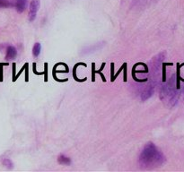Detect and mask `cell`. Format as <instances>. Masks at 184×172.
I'll list each match as a JSON object with an SVG mask.
<instances>
[{
	"mask_svg": "<svg viewBox=\"0 0 184 172\" xmlns=\"http://www.w3.org/2000/svg\"><path fill=\"white\" fill-rule=\"evenodd\" d=\"M13 80L15 79V64L14 63L13 64Z\"/></svg>",
	"mask_w": 184,
	"mask_h": 172,
	"instance_id": "2e32d148",
	"label": "cell"
},
{
	"mask_svg": "<svg viewBox=\"0 0 184 172\" xmlns=\"http://www.w3.org/2000/svg\"><path fill=\"white\" fill-rule=\"evenodd\" d=\"M164 161L165 157L153 143H148L146 144L138 159L139 165L145 169L160 167Z\"/></svg>",
	"mask_w": 184,
	"mask_h": 172,
	"instance_id": "6da1fadb",
	"label": "cell"
},
{
	"mask_svg": "<svg viewBox=\"0 0 184 172\" xmlns=\"http://www.w3.org/2000/svg\"><path fill=\"white\" fill-rule=\"evenodd\" d=\"M17 55V50L14 46H8L6 49V55L5 58L6 59H13L16 57Z\"/></svg>",
	"mask_w": 184,
	"mask_h": 172,
	"instance_id": "277c9868",
	"label": "cell"
},
{
	"mask_svg": "<svg viewBox=\"0 0 184 172\" xmlns=\"http://www.w3.org/2000/svg\"><path fill=\"white\" fill-rule=\"evenodd\" d=\"M99 44V43H98ZM98 44H95V45H94V46H91V47H89V48H87V49H89V52L88 53H91V52H94V51H96V50H98V49H100L101 47L98 45Z\"/></svg>",
	"mask_w": 184,
	"mask_h": 172,
	"instance_id": "30bf717a",
	"label": "cell"
},
{
	"mask_svg": "<svg viewBox=\"0 0 184 172\" xmlns=\"http://www.w3.org/2000/svg\"><path fill=\"white\" fill-rule=\"evenodd\" d=\"M41 43L36 42V43L34 44L33 48H32V55H33L35 57H39V55H40V53H41Z\"/></svg>",
	"mask_w": 184,
	"mask_h": 172,
	"instance_id": "52a82bcc",
	"label": "cell"
},
{
	"mask_svg": "<svg viewBox=\"0 0 184 172\" xmlns=\"http://www.w3.org/2000/svg\"><path fill=\"white\" fill-rule=\"evenodd\" d=\"M104 66H105V63H103V65H102V67H101V69L100 70H98V71H96V72H94V70L93 69V76H92V79H93V82H94V79H95V77H94V74H95V73H98V74H101V76H102V78H103V81L104 82H105L106 80H105V78H104V74H102V70L104 68Z\"/></svg>",
	"mask_w": 184,
	"mask_h": 172,
	"instance_id": "ba28073f",
	"label": "cell"
},
{
	"mask_svg": "<svg viewBox=\"0 0 184 172\" xmlns=\"http://www.w3.org/2000/svg\"><path fill=\"white\" fill-rule=\"evenodd\" d=\"M58 161L59 164H62V165H70L71 164V159L64 154H60L58 156Z\"/></svg>",
	"mask_w": 184,
	"mask_h": 172,
	"instance_id": "8992f818",
	"label": "cell"
},
{
	"mask_svg": "<svg viewBox=\"0 0 184 172\" xmlns=\"http://www.w3.org/2000/svg\"><path fill=\"white\" fill-rule=\"evenodd\" d=\"M27 0H16V10L18 13H23L26 8Z\"/></svg>",
	"mask_w": 184,
	"mask_h": 172,
	"instance_id": "5b68a950",
	"label": "cell"
},
{
	"mask_svg": "<svg viewBox=\"0 0 184 172\" xmlns=\"http://www.w3.org/2000/svg\"><path fill=\"white\" fill-rule=\"evenodd\" d=\"M44 66H45V71H44V73H45V79H44V81L47 82L48 81V74H47L48 73V64L45 63Z\"/></svg>",
	"mask_w": 184,
	"mask_h": 172,
	"instance_id": "7c38bea8",
	"label": "cell"
},
{
	"mask_svg": "<svg viewBox=\"0 0 184 172\" xmlns=\"http://www.w3.org/2000/svg\"><path fill=\"white\" fill-rule=\"evenodd\" d=\"M124 81L126 82L127 81V64L125 63V66H124Z\"/></svg>",
	"mask_w": 184,
	"mask_h": 172,
	"instance_id": "4fadbf2b",
	"label": "cell"
},
{
	"mask_svg": "<svg viewBox=\"0 0 184 172\" xmlns=\"http://www.w3.org/2000/svg\"><path fill=\"white\" fill-rule=\"evenodd\" d=\"M25 65H26V67H25V72H26L25 73V82H28L29 81L28 80L29 79V77H28V63H26Z\"/></svg>",
	"mask_w": 184,
	"mask_h": 172,
	"instance_id": "9a60e30c",
	"label": "cell"
},
{
	"mask_svg": "<svg viewBox=\"0 0 184 172\" xmlns=\"http://www.w3.org/2000/svg\"><path fill=\"white\" fill-rule=\"evenodd\" d=\"M11 4L7 0H0V7H8Z\"/></svg>",
	"mask_w": 184,
	"mask_h": 172,
	"instance_id": "8fae6325",
	"label": "cell"
},
{
	"mask_svg": "<svg viewBox=\"0 0 184 172\" xmlns=\"http://www.w3.org/2000/svg\"><path fill=\"white\" fill-rule=\"evenodd\" d=\"M154 86H148L143 92H142V95H141V99L143 100V101H145V100H146V99H148L150 98L153 94H154Z\"/></svg>",
	"mask_w": 184,
	"mask_h": 172,
	"instance_id": "3957f363",
	"label": "cell"
},
{
	"mask_svg": "<svg viewBox=\"0 0 184 172\" xmlns=\"http://www.w3.org/2000/svg\"><path fill=\"white\" fill-rule=\"evenodd\" d=\"M2 66L4 65H0V82H3V67Z\"/></svg>",
	"mask_w": 184,
	"mask_h": 172,
	"instance_id": "5bb4252c",
	"label": "cell"
},
{
	"mask_svg": "<svg viewBox=\"0 0 184 172\" xmlns=\"http://www.w3.org/2000/svg\"><path fill=\"white\" fill-rule=\"evenodd\" d=\"M2 163H3V165H4V166H5V167H6V168H8V169H12V168H13V166H14V164H13L12 161H11V160H9V159H4V160L2 161Z\"/></svg>",
	"mask_w": 184,
	"mask_h": 172,
	"instance_id": "9c48e42d",
	"label": "cell"
},
{
	"mask_svg": "<svg viewBox=\"0 0 184 172\" xmlns=\"http://www.w3.org/2000/svg\"><path fill=\"white\" fill-rule=\"evenodd\" d=\"M40 8V0H31L29 9V21L32 22L36 18L37 12Z\"/></svg>",
	"mask_w": 184,
	"mask_h": 172,
	"instance_id": "7a4b0ae2",
	"label": "cell"
}]
</instances>
